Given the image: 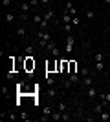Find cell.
Returning <instances> with one entry per match:
<instances>
[{
    "instance_id": "obj_1",
    "label": "cell",
    "mask_w": 110,
    "mask_h": 122,
    "mask_svg": "<svg viewBox=\"0 0 110 122\" xmlns=\"http://www.w3.org/2000/svg\"><path fill=\"white\" fill-rule=\"evenodd\" d=\"M24 62H26V71L29 76H33V69H35V60H33V55H28L26 58H24Z\"/></svg>"
},
{
    "instance_id": "obj_2",
    "label": "cell",
    "mask_w": 110,
    "mask_h": 122,
    "mask_svg": "<svg viewBox=\"0 0 110 122\" xmlns=\"http://www.w3.org/2000/svg\"><path fill=\"white\" fill-rule=\"evenodd\" d=\"M48 51H50V53H52V55L53 56H55V58H59V56H61V49H59V47H57V44H55V42H53V40H50V42H48Z\"/></svg>"
},
{
    "instance_id": "obj_3",
    "label": "cell",
    "mask_w": 110,
    "mask_h": 122,
    "mask_svg": "<svg viewBox=\"0 0 110 122\" xmlns=\"http://www.w3.org/2000/svg\"><path fill=\"white\" fill-rule=\"evenodd\" d=\"M73 44H75V38H73L72 33H68V36H66V46H64V51H66V53H72V51H73Z\"/></svg>"
},
{
    "instance_id": "obj_4",
    "label": "cell",
    "mask_w": 110,
    "mask_h": 122,
    "mask_svg": "<svg viewBox=\"0 0 110 122\" xmlns=\"http://www.w3.org/2000/svg\"><path fill=\"white\" fill-rule=\"evenodd\" d=\"M57 64H59V58L55 62H48L46 64V73H55L57 71Z\"/></svg>"
},
{
    "instance_id": "obj_5",
    "label": "cell",
    "mask_w": 110,
    "mask_h": 122,
    "mask_svg": "<svg viewBox=\"0 0 110 122\" xmlns=\"http://www.w3.org/2000/svg\"><path fill=\"white\" fill-rule=\"evenodd\" d=\"M29 9H33L31 4H29V0H22V4H20V13H26V15H28V11H29Z\"/></svg>"
},
{
    "instance_id": "obj_6",
    "label": "cell",
    "mask_w": 110,
    "mask_h": 122,
    "mask_svg": "<svg viewBox=\"0 0 110 122\" xmlns=\"http://www.w3.org/2000/svg\"><path fill=\"white\" fill-rule=\"evenodd\" d=\"M52 107H50V106H48V107H44V109H42V115H44V117H42L41 118V120H48V118H52Z\"/></svg>"
},
{
    "instance_id": "obj_7",
    "label": "cell",
    "mask_w": 110,
    "mask_h": 122,
    "mask_svg": "<svg viewBox=\"0 0 110 122\" xmlns=\"http://www.w3.org/2000/svg\"><path fill=\"white\" fill-rule=\"evenodd\" d=\"M105 102H99V104H95V107H94V115H97V117H99V113L103 111V109H105Z\"/></svg>"
},
{
    "instance_id": "obj_8",
    "label": "cell",
    "mask_w": 110,
    "mask_h": 122,
    "mask_svg": "<svg viewBox=\"0 0 110 122\" xmlns=\"http://www.w3.org/2000/svg\"><path fill=\"white\" fill-rule=\"evenodd\" d=\"M42 16H44V20H48V22H50V20L53 18V16H55V11H53L52 7H50V9H48L46 13H42Z\"/></svg>"
},
{
    "instance_id": "obj_9",
    "label": "cell",
    "mask_w": 110,
    "mask_h": 122,
    "mask_svg": "<svg viewBox=\"0 0 110 122\" xmlns=\"http://www.w3.org/2000/svg\"><path fill=\"white\" fill-rule=\"evenodd\" d=\"M72 18H73V16L70 15L66 9H64V11H63V22H64V24H72Z\"/></svg>"
},
{
    "instance_id": "obj_10",
    "label": "cell",
    "mask_w": 110,
    "mask_h": 122,
    "mask_svg": "<svg viewBox=\"0 0 110 122\" xmlns=\"http://www.w3.org/2000/svg\"><path fill=\"white\" fill-rule=\"evenodd\" d=\"M13 33H15V36H20V38H26V29H24V27H18V29H15Z\"/></svg>"
},
{
    "instance_id": "obj_11",
    "label": "cell",
    "mask_w": 110,
    "mask_h": 122,
    "mask_svg": "<svg viewBox=\"0 0 110 122\" xmlns=\"http://www.w3.org/2000/svg\"><path fill=\"white\" fill-rule=\"evenodd\" d=\"M97 118H99V120H110V111H105V109H103Z\"/></svg>"
},
{
    "instance_id": "obj_12",
    "label": "cell",
    "mask_w": 110,
    "mask_h": 122,
    "mask_svg": "<svg viewBox=\"0 0 110 122\" xmlns=\"http://www.w3.org/2000/svg\"><path fill=\"white\" fill-rule=\"evenodd\" d=\"M15 18H17L15 13H11V11H7V13H6V22H7V24H11V22L15 20Z\"/></svg>"
},
{
    "instance_id": "obj_13",
    "label": "cell",
    "mask_w": 110,
    "mask_h": 122,
    "mask_svg": "<svg viewBox=\"0 0 110 122\" xmlns=\"http://www.w3.org/2000/svg\"><path fill=\"white\" fill-rule=\"evenodd\" d=\"M83 78H84V80H83V84H84V86H86V87H90V86H92V84H94V78H92V76H90V75L83 76Z\"/></svg>"
},
{
    "instance_id": "obj_14",
    "label": "cell",
    "mask_w": 110,
    "mask_h": 122,
    "mask_svg": "<svg viewBox=\"0 0 110 122\" xmlns=\"http://www.w3.org/2000/svg\"><path fill=\"white\" fill-rule=\"evenodd\" d=\"M61 118H63V111H53L52 113V120H61Z\"/></svg>"
},
{
    "instance_id": "obj_15",
    "label": "cell",
    "mask_w": 110,
    "mask_h": 122,
    "mask_svg": "<svg viewBox=\"0 0 110 122\" xmlns=\"http://www.w3.org/2000/svg\"><path fill=\"white\" fill-rule=\"evenodd\" d=\"M105 58L106 56L103 55V53H95L94 55V62H105Z\"/></svg>"
},
{
    "instance_id": "obj_16",
    "label": "cell",
    "mask_w": 110,
    "mask_h": 122,
    "mask_svg": "<svg viewBox=\"0 0 110 122\" xmlns=\"http://www.w3.org/2000/svg\"><path fill=\"white\" fill-rule=\"evenodd\" d=\"M48 97H50V98H55V97H57V89H55V87H48Z\"/></svg>"
},
{
    "instance_id": "obj_17",
    "label": "cell",
    "mask_w": 110,
    "mask_h": 122,
    "mask_svg": "<svg viewBox=\"0 0 110 122\" xmlns=\"http://www.w3.org/2000/svg\"><path fill=\"white\" fill-rule=\"evenodd\" d=\"M72 73H77V62L70 60V73L68 75H72Z\"/></svg>"
},
{
    "instance_id": "obj_18",
    "label": "cell",
    "mask_w": 110,
    "mask_h": 122,
    "mask_svg": "<svg viewBox=\"0 0 110 122\" xmlns=\"http://www.w3.org/2000/svg\"><path fill=\"white\" fill-rule=\"evenodd\" d=\"M46 82H48V87L55 86V78H53V76H50V73H46Z\"/></svg>"
},
{
    "instance_id": "obj_19",
    "label": "cell",
    "mask_w": 110,
    "mask_h": 122,
    "mask_svg": "<svg viewBox=\"0 0 110 122\" xmlns=\"http://www.w3.org/2000/svg\"><path fill=\"white\" fill-rule=\"evenodd\" d=\"M88 97L92 98V100H94V98L97 97V91H95V87H92V86L88 87Z\"/></svg>"
},
{
    "instance_id": "obj_20",
    "label": "cell",
    "mask_w": 110,
    "mask_h": 122,
    "mask_svg": "<svg viewBox=\"0 0 110 122\" xmlns=\"http://www.w3.org/2000/svg\"><path fill=\"white\" fill-rule=\"evenodd\" d=\"M95 71H99V73L105 71V62H95Z\"/></svg>"
},
{
    "instance_id": "obj_21",
    "label": "cell",
    "mask_w": 110,
    "mask_h": 122,
    "mask_svg": "<svg viewBox=\"0 0 110 122\" xmlns=\"http://www.w3.org/2000/svg\"><path fill=\"white\" fill-rule=\"evenodd\" d=\"M101 102H105V104H110V91H108V93H103V95H101Z\"/></svg>"
},
{
    "instance_id": "obj_22",
    "label": "cell",
    "mask_w": 110,
    "mask_h": 122,
    "mask_svg": "<svg viewBox=\"0 0 110 122\" xmlns=\"http://www.w3.org/2000/svg\"><path fill=\"white\" fill-rule=\"evenodd\" d=\"M84 16H86V18H88V20H92V18H94V16H95V13H94V11H86V13H84Z\"/></svg>"
},
{
    "instance_id": "obj_23",
    "label": "cell",
    "mask_w": 110,
    "mask_h": 122,
    "mask_svg": "<svg viewBox=\"0 0 110 122\" xmlns=\"http://www.w3.org/2000/svg\"><path fill=\"white\" fill-rule=\"evenodd\" d=\"M70 80H72L73 84H77V82H79V76H77V73H72V75H70Z\"/></svg>"
},
{
    "instance_id": "obj_24",
    "label": "cell",
    "mask_w": 110,
    "mask_h": 122,
    "mask_svg": "<svg viewBox=\"0 0 110 122\" xmlns=\"http://www.w3.org/2000/svg\"><path fill=\"white\" fill-rule=\"evenodd\" d=\"M72 25H81V18H79V16H73L72 18Z\"/></svg>"
},
{
    "instance_id": "obj_25",
    "label": "cell",
    "mask_w": 110,
    "mask_h": 122,
    "mask_svg": "<svg viewBox=\"0 0 110 122\" xmlns=\"http://www.w3.org/2000/svg\"><path fill=\"white\" fill-rule=\"evenodd\" d=\"M72 84H73V82H72V80H70V78H66V80H63V86H64V87H66V89H68V87H70V86H72Z\"/></svg>"
},
{
    "instance_id": "obj_26",
    "label": "cell",
    "mask_w": 110,
    "mask_h": 122,
    "mask_svg": "<svg viewBox=\"0 0 110 122\" xmlns=\"http://www.w3.org/2000/svg\"><path fill=\"white\" fill-rule=\"evenodd\" d=\"M39 27H41L42 31H46V27H48V20H42L41 24H39Z\"/></svg>"
},
{
    "instance_id": "obj_27",
    "label": "cell",
    "mask_w": 110,
    "mask_h": 122,
    "mask_svg": "<svg viewBox=\"0 0 110 122\" xmlns=\"http://www.w3.org/2000/svg\"><path fill=\"white\" fill-rule=\"evenodd\" d=\"M33 51H35V46H26V53L28 55H33Z\"/></svg>"
},
{
    "instance_id": "obj_28",
    "label": "cell",
    "mask_w": 110,
    "mask_h": 122,
    "mask_svg": "<svg viewBox=\"0 0 110 122\" xmlns=\"http://www.w3.org/2000/svg\"><path fill=\"white\" fill-rule=\"evenodd\" d=\"M61 120H72V115L64 111V113H63V118H61Z\"/></svg>"
},
{
    "instance_id": "obj_29",
    "label": "cell",
    "mask_w": 110,
    "mask_h": 122,
    "mask_svg": "<svg viewBox=\"0 0 110 122\" xmlns=\"http://www.w3.org/2000/svg\"><path fill=\"white\" fill-rule=\"evenodd\" d=\"M18 118H22V120H28V118H29V117H28V113H26V111H20V115H18Z\"/></svg>"
},
{
    "instance_id": "obj_30",
    "label": "cell",
    "mask_w": 110,
    "mask_h": 122,
    "mask_svg": "<svg viewBox=\"0 0 110 122\" xmlns=\"http://www.w3.org/2000/svg\"><path fill=\"white\" fill-rule=\"evenodd\" d=\"M57 109H59V111H63V113H64V111H66V104H64V102H61Z\"/></svg>"
},
{
    "instance_id": "obj_31",
    "label": "cell",
    "mask_w": 110,
    "mask_h": 122,
    "mask_svg": "<svg viewBox=\"0 0 110 122\" xmlns=\"http://www.w3.org/2000/svg\"><path fill=\"white\" fill-rule=\"evenodd\" d=\"M72 27H73L72 24H64V31H66V33H72Z\"/></svg>"
},
{
    "instance_id": "obj_32",
    "label": "cell",
    "mask_w": 110,
    "mask_h": 122,
    "mask_svg": "<svg viewBox=\"0 0 110 122\" xmlns=\"http://www.w3.org/2000/svg\"><path fill=\"white\" fill-rule=\"evenodd\" d=\"M81 75H83V76L90 75V69H88V67H83V69H81Z\"/></svg>"
},
{
    "instance_id": "obj_33",
    "label": "cell",
    "mask_w": 110,
    "mask_h": 122,
    "mask_svg": "<svg viewBox=\"0 0 110 122\" xmlns=\"http://www.w3.org/2000/svg\"><path fill=\"white\" fill-rule=\"evenodd\" d=\"M7 118H9V120H17V118H18V117H17L15 113H9V115H7Z\"/></svg>"
},
{
    "instance_id": "obj_34",
    "label": "cell",
    "mask_w": 110,
    "mask_h": 122,
    "mask_svg": "<svg viewBox=\"0 0 110 122\" xmlns=\"http://www.w3.org/2000/svg\"><path fill=\"white\" fill-rule=\"evenodd\" d=\"M48 4H50V0H41V5H44V7H48Z\"/></svg>"
},
{
    "instance_id": "obj_35",
    "label": "cell",
    "mask_w": 110,
    "mask_h": 122,
    "mask_svg": "<svg viewBox=\"0 0 110 122\" xmlns=\"http://www.w3.org/2000/svg\"><path fill=\"white\" fill-rule=\"evenodd\" d=\"M11 5V0H4V7H9Z\"/></svg>"
},
{
    "instance_id": "obj_36",
    "label": "cell",
    "mask_w": 110,
    "mask_h": 122,
    "mask_svg": "<svg viewBox=\"0 0 110 122\" xmlns=\"http://www.w3.org/2000/svg\"><path fill=\"white\" fill-rule=\"evenodd\" d=\"M105 2H106V4H110V0H105Z\"/></svg>"
},
{
    "instance_id": "obj_37",
    "label": "cell",
    "mask_w": 110,
    "mask_h": 122,
    "mask_svg": "<svg viewBox=\"0 0 110 122\" xmlns=\"http://www.w3.org/2000/svg\"><path fill=\"white\" fill-rule=\"evenodd\" d=\"M108 20H110V15H108Z\"/></svg>"
}]
</instances>
